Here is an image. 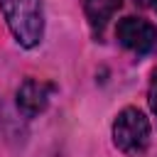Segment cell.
I'll list each match as a JSON object with an SVG mask.
<instances>
[{"label":"cell","instance_id":"cell-1","mask_svg":"<svg viewBox=\"0 0 157 157\" xmlns=\"http://www.w3.org/2000/svg\"><path fill=\"white\" fill-rule=\"evenodd\" d=\"M0 12L20 47L32 49L42 42L44 37L42 0H0Z\"/></svg>","mask_w":157,"mask_h":157},{"label":"cell","instance_id":"cell-2","mask_svg":"<svg viewBox=\"0 0 157 157\" xmlns=\"http://www.w3.org/2000/svg\"><path fill=\"white\" fill-rule=\"evenodd\" d=\"M113 142L125 155L145 152L150 142V120L137 108H123L113 123Z\"/></svg>","mask_w":157,"mask_h":157},{"label":"cell","instance_id":"cell-3","mask_svg":"<svg viewBox=\"0 0 157 157\" xmlns=\"http://www.w3.org/2000/svg\"><path fill=\"white\" fill-rule=\"evenodd\" d=\"M115 37L125 49H130L135 54H150L157 49V27L150 25L147 20H140V17L120 20Z\"/></svg>","mask_w":157,"mask_h":157},{"label":"cell","instance_id":"cell-4","mask_svg":"<svg viewBox=\"0 0 157 157\" xmlns=\"http://www.w3.org/2000/svg\"><path fill=\"white\" fill-rule=\"evenodd\" d=\"M49 93H52V86L49 83L37 81V78H25L20 83V88H17V108L27 118H34V115H39L47 108Z\"/></svg>","mask_w":157,"mask_h":157},{"label":"cell","instance_id":"cell-5","mask_svg":"<svg viewBox=\"0 0 157 157\" xmlns=\"http://www.w3.org/2000/svg\"><path fill=\"white\" fill-rule=\"evenodd\" d=\"M123 0H83V12L88 17V25L96 32H103V27L113 20V15L120 10Z\"/></svg>","mask_w":157,"mask_h":157},{"label":"cell","instance_id":"cell-6","mask_svg":"<svg viewBox=\"0 0 157 157\" xmlns=\"http://www.w3.org/2000/svg\"><path fill=\"white\" fill-rule=\"evenodd\" d=\"M150 108H152V113L157 118V69H155L152 81H150Z\"/></svg>","mask_w":157,"mask_h":157},{"label":"cell","instance_id":"cell-7","mask_svg":"<svg viewBox=\"0 0 157 157\" xmlns=\"http://www.w3.org/2000/svg\"><path fill=\"white\" fill-rule=\"evenodd\" d=\"M152 7H155V12H157V0H152Z\"/></svg>","mask_w":157,"mask_h":157}]
</instances>
